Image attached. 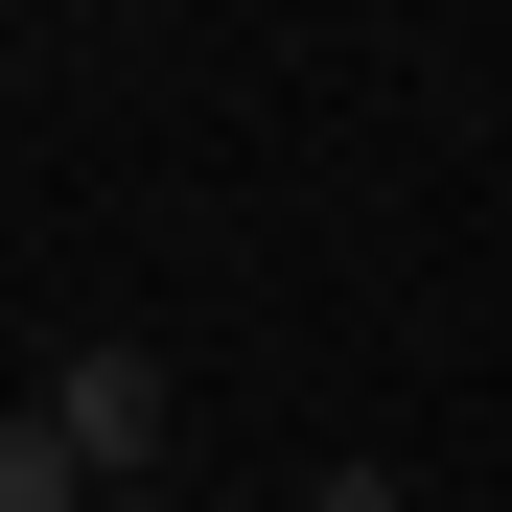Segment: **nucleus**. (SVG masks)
Returning <instances> with one entry per match:
<instances>
[{
  "mask_svg": "<svg viewBox=\"0 0 512 512\" xmlns=\"http://www.w3.org/2000/svg\"><path fill=\"white\" fill-rule=\"evenodd\" d=\"M303 512H396V466H373V443H350V466H303Z\"/></svg>",
  "mask_w": 512,
  "mask_h": 512,
  "instance_id": "2",
  "label": "nucleus"
},
{
  "mask_svg": "<svg viewBox=\"0 0 512 512\" xmlns=\"http://www.w3.org/2000/svg\"><path fill=\"white\" fill-rule=\"evenodd\" d=\"M117 512H163V489H117Z\"/></svg>",
  "mask_w": 512,
  "mask_h": 512,
  "instance_id": "3",
  "label": "nucleus"
},
{
  "mask_svg": "<svg viewBox=\"0 0 512 512\" xmlns=\"http://www.w3.org/2000/svg\"><path fill=\"white\" fill-rule=\"evenodd\" d=\"M24 419H47V443L94 466V489H163V419H187V396H163V350H140V326H94V350H70Z\"/></svg>",
  "mask_w": 512,
  "mask_h": 512,
  "instance_id": "1",
  "label": "nucleus"
}]
</instances>
